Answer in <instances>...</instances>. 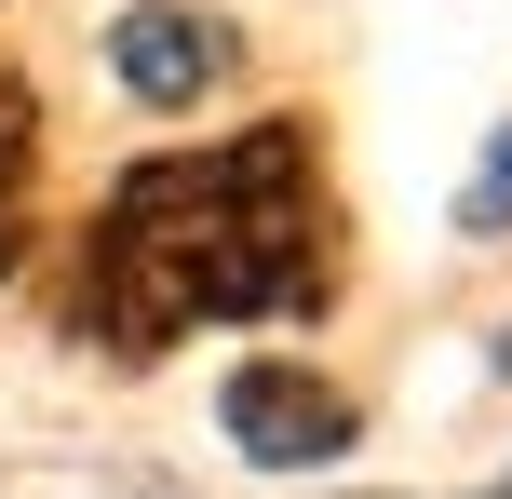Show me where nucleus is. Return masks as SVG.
Masks as SVG:
<instances>
[{"label":"nucleus","instance_id":"0eeeda50","mask_svg":"<svg viewBox=\"0 0 512 499\" xmlns=\"http://www.w3.org/2000/svg\"><path fill=\"white\" fill-rule=\"evenodd\" d=\"M499 499H512V486H499Z\"/></svg>","mask_w":512,"mask_h":499},{"label":"nucleus","instance_id":"7ed1b4c3","mask_svg":"<svg viewBox=\"0 0 512 499\" xmlns=\"http://www.w3.org/2000/svg\"><path fill=\"white\" fill-rule=\"evenodd\" d=\"M230 68H243V27L189 14V0H135V14L108 27V81H122L135 108H203Z\"/></svg>","mask_w":512,"mask_h":499},{"label":"nucleus","instance_id":"f257e3e1","mask_svg":"<svg viewBox=\"0 0 512 499\" xmlns=\"http://www.w3.org/2000/svg\"><path fill=\"white\" fill-rule=\"evenodd\" d=\"M310 135L256 122L230 149H176L135 162L95 216V257H81V338L149 365L189 324H270L324 297V257H310Z\"/></svg>","mask_w":512,"mask_h":499},{"label":"nucleus","instance_id":"39448f33","mask_svg":"<svg viewBox=\"0 0 512 499\" xmlns=\"http://www.w3.org/2000/svg\"><path fill=\"white\" fill-rule=\"evenodd\" d=\"M0 499H189L176 473H149V459H108V473H0Z\"/></svg>","mask_w":512,"mask_h":499},{"label":"nucleus","instance_id":"423d86ee","mask_svg":"<svg viewBox=\"0 0 512 499\" xmlns=\"http://www.w3.org/2000/svg\"><path fill=\"white\" fill-rule=\"evenodd\" d=\"M459 216H472V230H499V216H512V122L486 135V176H472V203H459Z\"/></svg>","mask_w":512,"mask_h":499},{"label":"nucleus","instance_id":"20e7f679","mask_svg":"<svg viewBox=\"0 0 512 499\" xmlns=\"http://www.w3.org/2000/svg\"><path fill=\"white\" fill-rule=\"evenodd\" d=\"M27 162H41V95L0 81V284L27 270Z\"/></svg>","mask_w":512,"mask_h":499},{"label":"nucleus","instance_id":"f03ea898","mask_svg":"<svg viewBox=\"0 0 512 499\" xmlns=\"http://www.w3.org/2000/svg\"><path fill=\"white\" fill-rule=\"evenodd\" d=\"M216 419H230V446L256 459V473H324V459H351L364 405L337 392V378H310V365H230Z\"/></svg>","mask_w":512,"mask_h":499}]
</instances>
